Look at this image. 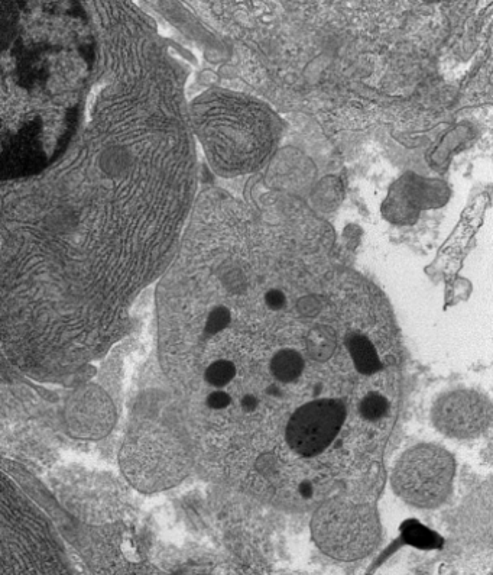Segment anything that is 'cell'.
<instances>
[{"label":"cell","mask_w":493,"mask_h":575,"mask_svg":"<svg viewBox=\"0 0 493 575\" xmlns=\"http://www.w3.org/2000/svg\"><path fill=\"white\" fill-rule=\"evenodd\" d=\"M200 461L287 510L371 502L400 419L387 300L320 245L222 237L174 323Z\"/></svg>","instance_id":"cell-1"},{"label":"cell","mask_w":493,"mask_h":575,"mask_svg":"<svg viewBox=\"0 0 493 575\" xmlns=\"http://www.w3.org/2000/svg\"><path fill=\"white\" fill-rule=\"evenodd\" d=\"M317 544L339 560H358L378 541V519L369 502L332 500L317 507L313 519Z\"/></svg>","instance_id":"cell-2"},{"label":"cell","mask_w":493,"mask_h":575,"mask_svg":"<svg viewBox=\"0 0 493 575\" xmlns=\"http://www.w3.org/2000/svg\"><path fill=\"white\" fill-rule=\"evenodd\" d=\"M405 536H410L408 541H410L411 544L418 545V547H428V545L434 544V538L431 536V533L427 532L426 529L420 525H415V528L413 525H410V529L405 531Z\"/></svg>","instance_id":"cell-6"},{"label":"cell","mask_w":493,"mask_h":575,"mask_svg":"<svg viewBox=\"0 0 493 575\" xmlns=\"http://www.w3.org/2000/svg\"><path fill=\"white\" fill-rule=\"evenodd\" d=\"M491 405L478 393L453 392L441 397L434 407V423L453 438H473L491 423Z\"/></svg>","instance_id":"cell-4"},{"label":"cell","mask_w":493,"mask_h":575,"mask_svg":"<svg viewBox=\"0 0 493 575\" xmlns=\"http://www.w3.org/2000/svg\"><path fill=\"white\" fill-rule=\"evenodd\" d=\"M18 28V3L16 0H0V54L14 44Z\"/></svg>","instance_id":"cell-5"},{"label":"cell","mask_w":493,"mask_h":575,"mask_svg":"<svg viewBox=\"0 0 493 575\" xmlns=\"http://www.w3.org/2000/svg\"><path fill=\"white\" fill-rule=\"evenodd\" d=\"M454 460L437 445L408 449L395 465L392 484L398 496L421 509H434L446 502L452 490Z\"/></svg>","instance_id":"cell-3"}]
</instances>
